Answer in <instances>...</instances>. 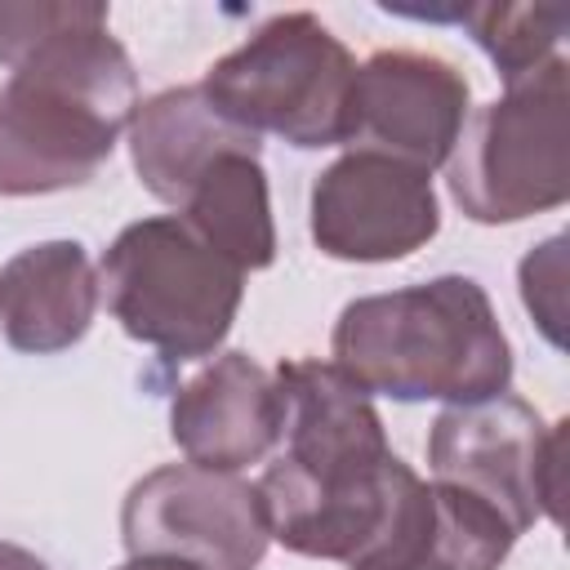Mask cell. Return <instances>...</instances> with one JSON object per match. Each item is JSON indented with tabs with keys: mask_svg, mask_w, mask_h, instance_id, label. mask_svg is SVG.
<instances>
[{
	"mask_svg": "<svg viewBox=\"0 0 570 570\" xmlns=\"http://www.w3.org/2000/svg\"><path fill=\"white\" fill-rule=\"evenodd\" d=\"M312 240L338 263H392L441 232L432 174L379 151H347L312 183Z\"/></svg>",
	"mask_w": 570,
	"mask_h": 570,
	"instance_id": "cell-9",
	"label": "cell"
},
{
	"mask_svg": "<svg viewBox=\"0 0 570 570\" xmlns=\"http://www.w3.org/2000/svg\"><path fill=\"white\" fill-rule=\"evenodd\" d=\"M0 570H49L31 548H18V543H4L0 539Z\"/></svg>",
	"mask_w": 570,
	"mask_h": 570,
	"instance_id": "cell-18",
	"label": "cell"
},
{
	"mask_svg": "<svg viewBox=\"0 0 570 570\" xmlns=\"http://www.w3.org/2000/svg\"><path fill=\"white\" fill-rule=\"evenodd\" d=\"M272 374L285 405L281 459L298 476H307L312 485H343L374 472L392 454L370 392L352 383L334 361L294 356Z\"/></svg>",
	"mask_w": 570,
	"mask_h": 570,
	"instance_id": "cell-10",
	"label": "cell"
},
{
	"mask_svg": "<svg viewBox=\"0 0 570 570\" xmlns=\"http://www.w3.org/2000/svg\"><path fill=\"white\" fill-rule=\"evenodd\" d=\"M227 151H254L263 156V138L227 120L200 85L160 89L147 102H138L129 120V156L142 178V187L165 200L183 205L191 183Z\"/></svg>",
	"mask_w": 570,
	"mask_h": 570,
	"instance_id": "cell-13",
	"label": "cell"
},
{
	"mask_svg": "<svg viewBox=\"0 0 570 570\" xmlns=\"http://www.w3.org/2000/svg\"><path fill=\"white\" fill-rule=\"evenodd\" d=\"M543 414L499 392L472 405H445L428 432V468L436 481L485 499L517 534L539 517L561 521V432Z\"/></svg>",
	"mask_w": 570,
	"mask_h": 570,
	"instance_id": "cell-6",
	"label": "cell"
},
{
	"mask_svg": "<svg viewBox=\"0 0 570 570\" xmlns=\"http://www.w3.org/2000/svg\"><path fill=\"white\" fill-rule=\"evenodd\" d=\"M356 58L307 9L267 18L245 45L218 58L200 89L249 134H276L289 147H338L347 129Z\"/></svg>",
	"mask_w": 570,
	"mask_h": 570,
	"instance_id": "cell-5",
	"label": "cell"
},
{
	"mask_svg": "<svg viewBox=\"0 0 570 570\" xmlns=\"http://www.w3.org/2000/svg\"><path fill=\"white\" fill-rule=\"evenodd\" d=\"M334 365L370 396L472 405L512 387V343L485 285L432 276L423 285L352 298L330 338Z\"/></svg>",
	"mask_w": 570,
	"mask_h": 570,
	"instance_id": "cell-2",
	"label": "cell"
},
{
	"mask_svg": "<svg viewBox=\"0 0 570 570\" xmlns=\"http://www.w3.org/2000/svg\"><path fill=\"white\" fill-rule=\"evenodd\" d=\"M285 405L276 374L245 352H218L191 374L169 405V436L196 468L240 472L263 463L281 441Z\"/></svg>",
	"mask_w": 570,
	"mask_h": 570,
	"instance_id": "cell-11",
	"label": "cell"
},
{
	"mask_svg": "<svg viewBox=\"0 0 570 570\" xmlns=\"http://www.w3.org/2000/svg\"><path fill=\"white\" fill-rule=\"evenodd\" d=\"M521 303L539 321L543 338L552 347L566 343L561 321H566V236L543 240L521 258Z\"/></svg>",
	"mask_w": 570,
	"mask_h": 570,
	"instance_id": "cell-17",
	"label": "cell"
},
{
	"mask_svg": "<svg viewBox=\"0 0 570 570\" xmlns=\"http://www.w3.org/2000/svg\"><path fill=\"white\" fill-rule=\"evenodd\" d=\"M178 218L240 272H263L276 263L272 196L263 160L254 151L218 156L183 196Z\"/></svg>",
	"mask_w": 570,
	"mask_h": 570,
	"instance_id": "cell-14",
	"label": "cell"
},
{
	"mask_svg": "<svg viewBox=\"0 0 570 570\" xmlns=\"http://www.w3.org/2000/svg\"><path fill=\"white\" fill-rule=\"evenodd\" d=\"M98 294L134 343L165 361L214 356L245 298V272L214 254L178 214L120 227L98 263Z\"/></svg>",
	"mask_w": 570,
	"mask_h": 570,
	"instance_id": "cell-3",
	"label": "cell"
},
{
	"mask_svg": "<svg viewBox=\"0 0 570 570\" xmlns=\"http://www.w3.org/2000/svg\"><path fill=\"white\" fill-rule=\"evenodd\" d=\"M445 183L472 223H521L570 200V62L561 53L468 116Z\"/></svg>",
	"mask_w": 570,
	"mask_h": 570,
	"instance_id": "cell-4",
	"label": "cell"
},
{
	"mask_svg": "<svg viewBox=\"0 0 570 570\" xmlns=\"http://www.w3.org/2000/svg\"><path fill=\"white\" fill-rule=\"evenodd\" d=\"M468 76L454 62L419 49H379L352 76L343 142L432 174L468 125Z\"/></svg>",
	"mask_w": 570,
	"mask_h": 570,
	"instance_id": "cell-8",
	"label": "cell"
},
{
	"mask_svg": "<svg viewBox=\"0 0 570 570\" xmlns=\"http://www.w3.org/2000/svg\"><path fill=\"white\" fill-rule=\"evenodd\" d=\"M356 570H445L436 557H414V561H383V566H356Z\"/></svg>",
	"mask_w": 570,
	"mask_h": 570,
	"instance_id": "cell-20",
	"label": "cell"
},
{
	"mask_svg": "<svg viewBox=\"0 0 570 570\" xmlns=\"http://www.w3.org/2000/svg\"><path fill=\"white\" fill-rule=\"evenodd\" d=\"M116 570H200V566L178 561V557H129V561L116 566Z\"/></svg>",
	"mask_w": 570,
	"mask_h": 570,
	"instance_id": "cell-19",
	"label": "cell"
},
{
	"mask_svg": "<svg viewBox=\"0 0 570 570\" xmlns=\"http://www.w3.org/2000/svg\"><path fill=\"white\" fill-rule=\"evenodd\" d=\"M472 40L490 53L503 85L530 76L548 58H557V40L570 27V13L561 4H468L454 13Z\"/></svg>",
	"mask_w": 570,
	"mask_h": 570,
	"instance_id": "cell-15",
	"label": "cell"
},
{
	"mask_svg": "<svg viewBox=\"0 0 570 570\" xmlns=\"http://www.w3.org/2000/svg\"><path fill=\"white\" fill-rule=\"evenodd\" d=\"M120 539L129 557H178L200 570H258L272 525L254 481L196 463H165L129 485Z\"/></svg>",
	"mask_w": 570,
	"mask_h": 570,
	"instance_id": "cell-7",
	"label": "cell"
},
{
	"mask_svg": "<svg viewBox=\"0 0 570 570\" xmlns=\"http://www.w3.org/2000/svg\"><path fill=\"white\" fill-rule=\"evenodd\" d=\"M94 0H0V62L18 67L40 40L89 18Z\"/></svg>",
	"mask_w": 570,
	"mask_h": 570,
	"instance_id": "cell-16",
	"label": "cell"
},
{
	"mask_svg": "<svg viewBox=\"0 0 570 570\" xmlns=\"http://www.w3.org/2000/svg\"><path fill=\"white\" fill-rule=\"evenodd\" d=\"M138 111V71L107 4L40 40L0 85V196L85 187Z\"/></svg>",
	"mask_w": 570,
	"mask_h": 570,
	"instance_id": "cell-1",
	"label": "cell"
},
{
	"mask_svg": "<svg viewBox=\"0 0 570 570\" xmlns=\"http://www.w3.org/2000/svg\"><path fill=\"white\" fill-rule=\"evenodd\" d=\"M98 312V272L80 240H40L0 272V330L9 347L53 356L80 343Z\"/></svg>",
	"mask_w": 570,
	"mask_h": 570,
	"instance_id": "cell-12",
	"label": "cell"
}]
</instances>
